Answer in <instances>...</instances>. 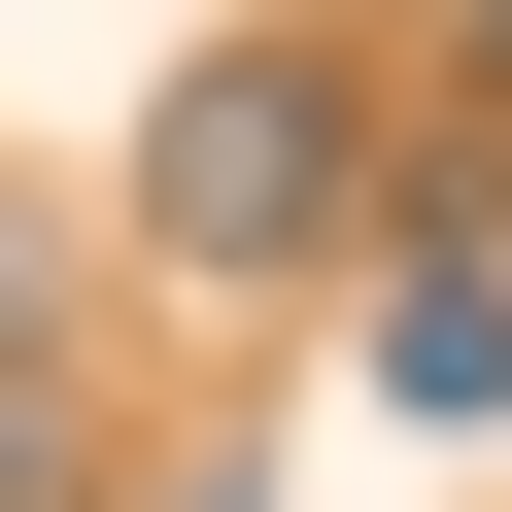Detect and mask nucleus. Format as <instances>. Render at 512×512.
Here are the masks:
<instances>
[{
    "instance_id": "obj_1",
    "label": "nucleus",
    "mask_w": 512,
    "mask_h": 512,
    "mask_svg": "<svg viewBox=\"0 0 512 512\" xmlns=\"http://www.w3.org/2000/svg\"><path fill=\"white\" fill-rule=\"evenodd\" d=\"M342 205H376V69H342V35H205V69H171L137 274H342Z\"/></svg>"
},
{
    "instance_id": "obj_2",
    "label": "nucleus",
    "mask_w": 512,
    "mask_h": 512,
    "mask_svg": "<svg viewBox=\"0 0 512 512\" xmlns=\"http://www.w3.org/2000/svg\"><path fill=\"white\" fill-rule=\"evenodd\" d=\"M376 410H444V444L512 410V274H478V239H444V274H410V308H376Z\"/></svg>"
},
{
    "instance_id": "obj_3",
    "label": "nucleus",
    "mask_w": 512,
    "mask_h": 512,
    "mask_svg": "<svg viewBox=\"0 0 512 512\" xmlns=\"http://www.w3.org/2000/svg\"><path fill=\"white\" fill-rule=\"evenodd\" d=\"M35 342H69V205L0 171V376H35ZM0 444H35V410H0Z\"/></svg>"
},
{
    "instance_id": "obj_4",
    "label": "nucleus",
    "mask_w": 512,
    "mask_h": 512,
    "mask_svg": "<svg viewBox=\"0 0 512 512\" xmlns=\"http://www.w3.org/2000/svg\"><path fill=\"white\" fill-rule=\"evenodd\" d=\"M0 512H35V444H0Z\"/></svg>"
},
{
    "instance_id": "obj_5",
    "label": "nucleus",
    "mask_w": 512,
    "mask_h": 512,
    "mask_svg": "<svg viewBox=\"0 0 512 512\" xmlns=\"http://www.w3.org/2000/svg\"><path fill=\"white\" fill-rule=\"evenodd\" d=\"M171 512H239V478H171Z\"/></svg>"
}]
</instances>
